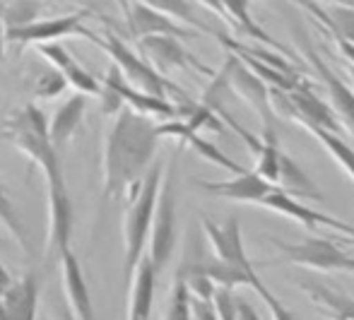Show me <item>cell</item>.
<instances>
[{"label": "cell", "mask_w": 354, "mask_h": 320, "mask_svg": "<svg viewBox=\"0 0 354 320\" xmlns=\"http://www.w3.org/2000/svg\"><path fill=\"white\" fill-rule=\"evenodd\" d=\"M159 140L157 126L128 106L111 118L102 142L104 198H128L140 186L157 157Z\"/></svg>", "instance_id": "cell-1"}, {"label": "cell", "mask_w": 354, "mask_h": 320, "mask_svg": "<svg viewBox=\"0 0 354 320\" xmlns=\"http://www.w3.org/2000/svg\"><path fill=\"white\" fill-rule=\"evenodd\" d=\"M3 135L19 154H24L29 162L41 169L46 181L63 176L61 152L53 147L51 138H48V118L44 116L37 104H24V106L15 109L5 118Z\"/></svg>", "instance_id": "cell-2"}, {"label": "cell", "mask_w": 354, "mask_h": 320, "mask_svg": "<svg viewBox=\"0 0 354 320\" xmlns=\"http://www.w3.org/2000/svg\"><path fill=\"white\" fill-rule=\"evenodd\" d=\"M164 176V164H152L142 176L140 186L128 195L126 212H123V274L126 282L133 277L138 263L147 248L149 227H152L154 205H157L159 183Z\"/></svg>", "instance_id": "cell-3"}, {"label": "cell", "mask_w": 354, "mask_h": 320, "mask_svg": "<svg viewBox=\"0 0 354 320\" xmlns=\"http://www.w3.org/2000/svg\"><path fill=\"white\" fill-rule=\"evenodd\" d=\"M94 44H99V46L109 53L111 63L116 65L118 73L123 75V79H126L133 89L145 92V94H152V97H159V99H169V102H174V104L191 102V97H188L176 82H171L169 77L159 75L152 65L145 63L142 58L138 56L133 48H128L126 44H123V39H118L113 32H106L104 39L97 37Z\"/></svg>", "instance_id": "cell-4"}, {"label": "cell", "mask_w": 354, "mask_h": 320, "mask_svg": "<svg viewBox=\"0 0 354 320\" xmlns=\"http://www.w3.org/2000/svg\"><path fill=\"white\" fill-rule=\"evenodd\" d=\"M178 243V217H176V176H174V159L164 167V176L159 183L157 205H154L152 227H149L145 256L152 263L154 272L162 274L171 263Z\"/></svg>", "instance_id": "cell-5"}, {"label": "cell", "mask_w": 354, "mask_h": 320, "mask_svg": "<svg viewBox=\"0 0 354 320\" xmlns=\"http://www.w3.org/2000/svg\"><path fill=\"white\" fill-rule=\"evenodd\" d=\"M87 17H92V10H77V12L63 15V17L37 19V22L27 24V27L5 32V46L27 48L48 41H63V39L71 37H82L89 39V41H97V34H92L84 27V19Z\"/></svg>", "instance_id": "cell-6"}, {"label": "cell", "mask_w": 354, "mask_h": 320, "mask_svg": "<svg viewBox=\"0 0 354 320\" xmlns=\"http://www.w3.org/2000/svg\"><path fill=\"white\" fill-rule=\"evenodd\" d=\"M270 243L280 251V258L284 263L316 270V272H345V265L350 260V256L330 238L308 236L299 243L270 238Z\"/></svg>", "instance_id": "cell-7"}, {"label": "cell", "mask_w": 354, "mask_h": 320, "mask_svg": "<svg viewBox=\"0 0 354 320\" xmlns=\"http://www.w3.org/2000/svg\"><path fill=\"white\" fill-rule=\"evenodd\" d=\"M48 186V234H46V258L48 265L61 263L63 253L71 251L73 234V205L66 191V176L46 181Z\"/></svg>", "instance_id": "cell-8"}, {"label": "cell", "mask_w": 354, "mask_h": 320, "mask_svg": "<svg viewBox=\"0 0 354 320\" xmlns=\"http://www.w3.org/2000/svg\"><path fill=\"white\" fill-rule=\"evenodd\" d=\"M138 56H140L147 65H152V68L157 70L159 75H164V77H167L169 73L188 70V68L201 70V73L210 75V77L214 75L207 65H203L193 53L186 51L181 39L167 37V34H154V37L138 39Z\"/></svg>", "instance_id": "cell-9"}, {"label": "cell", "mask_w": 354, "mask_h": 320, "mask_svg": "<svg viewBox=\"0 0 354 320\" xmlns=\"http://www.w3.org/2000/svg\"><path fill=\"white\" fill-rule=\"evenodd\" d=\"M224 68H227V87L232 89L234 94H239V97L261 116L263 126L277 130V116L270 106V89H268V84L263 82L261 77H256L234 53L227 56Z\"/></svg>", "instance_id": "cell-10"}, {"label": "cell", "mask_w": 354, "mask_h": 320, "mask_svg": "<svg viewBox=\"0 0 354 320\" xmlns=\"http://www.w3.org/2000/svg\"><path fill=\"white\" fill-rule=\"evenodd\" d=\"M261 205L266 209H270V212L282 214V217L297 219V222L304 224L306 229H330V232L342 234V236H347V238H352V241H354V227H352V224L330 217V214L321 212V209L308 207V205H304V200L299 203L297 198L282 193L280 188H275L272 193H268L266 200H263Z\"/></svg>", "instance_id": "cell-11"}, {"label": "cell", "mask_w": 354, "mask_h": 320, "mask_svg": "<svg viewBox=\"0 0 354 320\" xmlns=\"http://www.w3.org/2000/svg\"><path fill=\"white\" fill-rule=\"evenodd\" d=\"M121 5L123 15H126V27L136 41L142 37H154V34H167V37H176L181 41L196 37V32H191L188 27L174 22L167 15L157 12V10L147 8V5L138 3V0H121Z\"/></svg>", "instance_id": "cell-12"}, {"label": "cell", "mask_w": 354, "mask_h": 320, "mask_svg": "<svg viewBox=\"0 0 354 320\" xmlns=\"http://www.w3.org/2000/svg\"><path fill=\"white\" fill-rule=\"evenodd\" d=\"M198 188L212 198L248 205H261L268 193L275 191V186L256 171H241L229 181H198Z\"/></svg>", "instance_id": "cell-13"}, {"label": "cell", "mask_w": 354, "mask_h": 320, "mask_svg": "<svg viewBox=\"0 0 354 320\" xmlns=\"http://www.w3.org/2000/svg\"><path fill=\"white\" fill-rule=\"evenodd\" d=\"M201 222H203V232H205L207 243H210L214 258L224 260V263L239 265V267H253L251 258H248L246 248H243L239 217L232 214L224 224H217L207 217H203Z\"/></svg>", "instance_id": "cell-14"}, {"label": "cell", "mask_w": 354, "mask_h": 320, "mask_svg": "<svg viewBox=\"0 0 354 320\" xmlns=\"http://www.w3.org/2000/svg\"><path fill=\"white\" fill-rule=\"evenodd\" d=\"M41 282L37 272H27L22 279L0 292V320H37Z\"/></svg>", "instance_id": "cell-15"}, {"label": "cell", "mask_w": 354, "mask_h": 320, "mask_svg": "<svg viewBox=\"0 0 354 320\" xmlns=\"http://www.w3.org/2000/svg\"><path fill=\"white\" fill-rule=\"evenodd\" d=\"M61 277H63V294H66V311L71 313L73 320H97L94 318L89 287L84 282L82 265H80L77 256L73 253V248L63 253L61 258Z\"/></svg>", "instance_id": "cell-16"}, {"label": "cell", "mask_w": 354, "mask_h": 320, "mask_svg": "<svg viewBox=\"0 0 354 320\" xmlns=\"http://www.w3.org/2000/svg\"><path fill=\"white\" fill-rule=\"evenodd\" d=\"M306 56L313 68H316L318 77H321L323 84H326L328 97H330V109H333V113H335L340 128L347 130V133L354 138V89L347 87V84L342 82V79L337 77V75L333 73L316 53H313V48H306Z\"/></svg>", "instance_id": "cell-17"}, {"label": "cell", "mask_w": 354, "mask_h": 320, "mask_svg": "<svg viewBox=\"0 0 354 320\" xmlns=\"http://www.w3.org/2000/svg\"><path fill=\"white\" fill-rule=\"evenodd\" d=\"M157 279L159 274L154 272L152 263L147 260V256L140 258L133 277L128 279V313L126 320H149L152 318V308H154V297H157Z\"/></svg>", "instance_id": "cell-18"}, {"label": "cell", "mask_w": 354, "mask_h": 320, "mask_svg": "<svg viewBox=\"0 0 354 320\" xmlns=\"http://www.w3.org/2000/svg\"><path fill=\"white\" fill-rule=\"evenodd\" d=\"M87 113V97L75 92L73 97H68L61 106L53 111V116L48 118V138H51L53 147L61 149L68 142H73V138L80 133Z\"/></svg>", "instance_id": "cell-19"}, {"label": "cell", "mask_w": 354, "mask_h": 320, "mask_svg": "<svg viewBox=\"0 0 354 320\" xmlns=\"http://www.w3.org/2000/svg\"><path fill=\"white\" fill-rule=\"evenodd\" d=\"M299 289L308 297V301L321 311L323 318L328 320H354V299L347 297L345 292L328 287L316 279H301Z\"/></svg>", "instance_id": "cell-20"}, {"label": "cell", "mask_w": 354, "mask_h": 320, "mask_svg": "<svg viewBox=\"0 0 354 320\" xmlns=\"http://www.w3.org/2000/svg\"><path fill=\"white\" fill-rule=\"evenodd\" d=\"M277 188L282 193L292 195V198L301 200H323V195L318 193V188L313 186V181L308 178V173L289 157L287 152H280V169H277Z\"/></svg>", "instance_id": "cell-21"}, {"label": "cell", "mask_w": 354, "mask_h": 320, "mask_svg": "<svg viewBox=\"0 0 354 320\" xmlns=\"http://www.w3.org/2000/svg\"><path fill=\"white\" fill-rule=\"evenodd\" d=\"M123 99H126V106L131 111L140 113L145 118H157V121H174V118H181V106L183 104H174L169 99H159V97H152V94H145V92H138L133 89L131 84H126L123 89Z\"/></svg>", "instance_id": "cell-22"}, {"label": "cell", "mask_w": 354, "mask_h": 320, "mask_svg": "<svg viewBox=\"0 0 354 320\" xmlns=\"http://www.w3.org/2000/svg\"><path fill=\"white\" fill-rule=\"evenodd\" d=\"M219 3H222V8H224L227 22H232L239 32L256 39V41L266 44V46L280 48V44H277L270 34H266V29L258 27L256 19L251 17V12H248V0H219ZM280 51H284V48H280Z\"/></svg>", "instance_id": "cell-23"}, {"label": "cell", "mask_w": 354, "mask_h": 320, "mask_svg": "<svg viewBox=\"0 0 354 320\" xmlns=\"http://www.w3.org/2000/svg\"><path fill=\"white\" fill-rule=\"evenodd\" d=\"M126 79H123V75L118 73L116 65H109L106 75H104L102 79H99V109H102V116L106 118H113L118 111H123L126 109V99H123V89H126Z\"/></svg>", "instance_id": "cell-24"}, {"label": "cell", "mask_w": 354, "mask_h": 320, "mask_svg": "<svg viewBox=\"0 0 354 320\" xmlns=\"http://www.w3.org/2000/svg\"><path fill=\"white\" fill-rule=\"evenodd\" d=\"M304 128H306L308 133H311L313 138H316L318 142L328 149V154H330V157L335 159L342 169H345V173L354 181V149L350 147V144H347L337 133H330V130H323L318 126H304Z\"/></svg>", "instance_id": "cell-25"}, {"label": "cell", "mask_w": 354, "mask_h": 320, "mask_svg": "<svg viewBox=\"0 0 354 320\" xmlns=\"http://www.w3.org/2000/svg\"><path fill=\"white\" fill-rule=\"evenodd\" d=\"M138 3L147 5V8L157 10V12H162V15H167L169 19L183 24V27H196V29H203V32H210V29L198 19L191 0H138Z\"/></svg>", "instance_id": "cell-26"}, {"label": "cell", "mask_w": 354, "mask_h": 320, "mask_svg": "<svg viewBox=\"0 0 354 320\" xmlns=\"http://www.w3.org/2000/svg\"><path fill=\"white\" fill-rule=\"evenodd\" d=\"M0 224L10 232V236L24 248V253H32V246H29V238H27V232L22 227V219H19L17 209L12 205V198H10L8 188H5L3 178H0Z\"/></svg>", "instance_id": "cell-27"}, {"label": "cell", "mask_w": 354, "mask_h": 320, "mask_svg": "<svg viewBox=\"0 0 354 320\" xmlns=\"http://www.w3.org/2000/svg\"><path fill=\"white\" fill-rule=\"evenodd\" d=\"M39 12H41V3H39V0H10V3L3 8L5 32L37 22Z\"/></svg>", "instance_id": "cell-28"}, {"label": "cell", "mask_w": 354, "mask_h": 320, "mask_svg": "<svg viewBox=\"0 0 354 320\" xmlns=\"http://www.w3.org/2000/svg\"><path fill=\"white\" fill-rule=\"evenodd\" d=\"M164 320H193L191 318V294L186 289L183 277L176 272L171 284V292L167 299V308H164Z\"/></svg>", "instance_id": "cell-29"}, {"label": "cell", "mask_w": 354, "mask_h": 320, "mask_svg": "<svg viewBox=\"0 0 354 320\" xmlns=\"http://www.w3.org/2000/svg\"><path fill=\"white\" fill-rule=\"evenodd\" d=\"M66 89H68L66 77H63L58 70L48 68V70H44L41 75H37V79H34V84H32V97H34V102H53V99L61 97Z\"/></svg>", "instance_id": "cell-30"}, {"label": "cell", "mask_w": 354, "mask_h": 320, "mask_svg": "<svg viewBox=\"0 0 354 320\" xmlns=\"http://www.w3.org/2000/svg\"><path fill=\"white\" fill-rule=\"evenodd\" d=\"M248 287H251L253 292H256L258 297L263 299V303L268 306V311H270L272 320H299L292 311H289L287 306H284L280 299H277L275 294H272L270 289H268L266 284H263V279L258 277V272H253V277L248 279Z\"/></svg>", "instance_id": "cell-31"}, {"label": "cell", "mask_w": 354, "mask_h": 320, "mask_svg": "<svg viewBox=\"0 0 354 320\" xmlns=\"http://www.w3.org/2000/svg\"><path fill=\"white\" fill-rule=\"evenodd\" d=\"M326 17H328V27L337 34V39L354 44V8L335 5Z\"/></svg>", "instance_id": "cell-32"}, {"label": "cell", "mask_w": 354, "mask_h": 320, "mask_svg": "<svg viewBox=\"0 0 354 320\" xmlns=\"http://www.w3.org/2000/svg\"><path fill=\"white\" fill-rule=\"evenodd\" d=\"M191 318L193 320H219L214 313L212 301H203V299L191 297Z\"/></svg>", "instance_id": "cell-33"}, {"label": "cell", "mask_w": 354, "mask_h": 320, "mask_svg": "<svg viewBox=\"0 0 354 320\" xmlns=\"http://www.w3.org/2000/svg\"><path fill=\"white\" fill-rule=\"evenodd\" d=\"M236 320H261L256 308L246 301H236Z\"/></svg>", "instance_id": "cell-34"}, {"label": "cell", "mask_w": 354, "mask_h": 320, "mask_svg": "<svg viewBox=\"0 0 354 320\" xmlns=\"http://www.w3.org/2000/svg\"><path fill=\"white\" fill-rule=\"evenodd\" d=\"M198 3L203 5V8H207V10H212L217 17H222V19H227L224 17V8H222V3L219 0H198Z\"/></svg>", "instance_id": "cell-35"}, {"label": "cell", "mask_w": 354, "mask_h": 320, "mask_svg": "<svg viewBox=\"0 0 354 320\" xmlns=\"http://www.w3.org/2000/svg\"><path fill=\"white\" fill-rule=\"evenodd\" d=\"M337 46L342 48V53H345V58L350 61V65L354 68V44L350 41H342V39H337Z\"/></svg>", "instance_id": "cell-36"}, {"label": "cell", "mask_w": 354, "mask_h": 320, "mask_svg": "<svg viewBox=\"0 0 354 320\" xmlns=\"http://www.w3.org/2000/svg\"><path fill=\"white\" fill-rule=\"evenodd\" d=\"M10 284H12V277H10V272L5 270V265L0 263V292H5Z\"/></svg>", "instance_id": "cell-37"}, {"label": "cell", "mask_w": 354, "mask_h": 320, "mask_svg": "<svg viewBox=\"0 0 354 320\" xmlns=\"http://www.w3.org/2000/svg\"><path fill=\"white\" fill-rule=\"evenodd\" d=\"M5 56V27H3V5H0V58Z\"/></svg>", "instance_id": "cell-38"}, {"label": "cell", "mask_w": 354, "mask_h": 320, "mask_svg": "<svg viewBox=\"0 0 354 320\" xmlns=\"http://www.w3.org/2000/svg\"><path fill=\"white\" fill-rule=\"evenodd\" d=\"M345 272H354V258L347 260V265H345Z\"/></svg>", "instance_id": "cell-39"}, {"label": "cell", "mask_w": 354, "mask_h": 320, "mask_svg": "<svg viewBox=\"0 0 354 320\" xmlns=\"http://www.w3.org/2000/svg\"><path fill=\"white\" fill-rule=\"evenodd\" d=\"M61 320H73V316L68 311H63V316H61Z\"/></svg>", "instance_id": "cell-40"}, {"label": "cell", "mask_w": 354, "mask_h": 320, "mask_svg": "<svg viewBox=\"0 0 354 320\" xmlns=\"http://www.w3.org/2000/svg\"><path fill=\"white\" fill-rule=\"evenodd\" d=\"M326 3H335V5H342V3H347V0H326Z\"/></svg>", "instance_id": "cell-41"}, {"label": "cell", "mask_w": 354, "mask_h": 320, "mask_svg": "<svg viewBox=\"0 0 354 320\" xmlns=\"http://www.w3.org/2000/svg\"><path fill=\"white\" fill-rule=\"evenodd\" d=\"M350 77H352V84H354V68L350 65Z\"/></svg>", "instance_id": "cell-42"}, {"label": "cell", "mask_w": 354, "mask_h": 320, "mask_svg": "<svg viewBox=\"0 0 354 320\" xmlns=\"http://www.w3.org/2000/svg\"><path fill=\"white\" fill-rule=\"evenodd\" d=\"M37 320H48V318H46V316H39Z\"/></svg>", "instance_id": "cell-43"}]
</instances>
